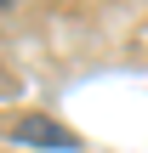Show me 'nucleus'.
<instances>
[{
    "mask_svg": "<svg viewBox=\"0 0 148 153\" xmlns=\"http://www.w3.org/2000/svg\"><path fill=\"white\" fill-rule=\"evenodd\" d=\"M6 136H11L17 148H40V153H80V136H74L68 125L46 119V114H23V119H11Z\"/></svg>",
    "mask_w": 148,
    "mask_h": 153,
    "instance_id": "obj_1",
    "label": "nucleus"
},
{
    "mask_svg": "<svg viewBox=\"0 0 148 153\" xmlns=\"http://www.w3.org/2000/svg\"><path fill=\"white\" fill-rule=\"evenodd\" d=\"M0 6H6V0H0Z\"/></svg>",
    "mask_w": 148,
    "mask_h": 153,
    "instance_id": "obj_2",
    "label": "nucleus"
}]
</instances>
